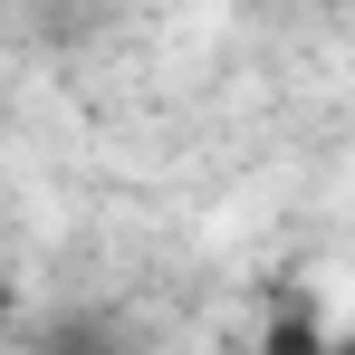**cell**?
I'll list each match as a JSON object with an SVG mask.
<instances>
[{
    "label": "cell",
    "mask_w": 355,
    "mask_h": 355,
    "mask_svg": "<svg viewBox=\"0 0 355 355\" xmlns=\"http://www.w3.org/2000/svg\"><path fill=\"white\" fill-rule=\"evenodd\" d=\"M39 355H135V346H125L116 317H58V327L39 336Z\"/></svg>",
    "instance_id": "obj_1"
}]
</instances>
